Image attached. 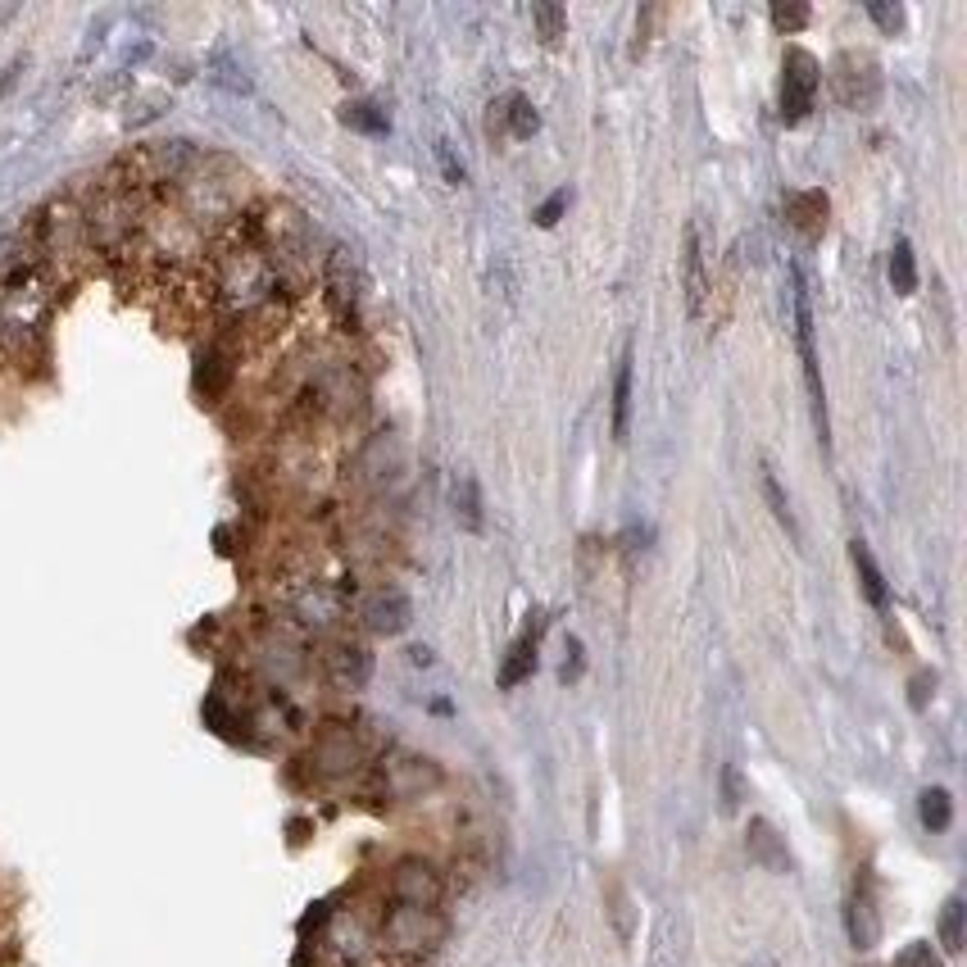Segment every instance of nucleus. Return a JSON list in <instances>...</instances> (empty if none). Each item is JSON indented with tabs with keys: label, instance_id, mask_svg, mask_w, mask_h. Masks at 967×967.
I'll use <instances>...</instances> for the list:
<instances>
[{
	"label": "nucleus",
	"instance_id": "nucleus-14",
	"mask_svg": "<svg viewBox=\"0 0 967 967\" xmlns=\"http://www.w3.org/2000/svg\"><path fill=\"white\" fill-rule=\"evenodd\" d=\"M368 672H373V659H368L364 645H341V650L332 654V677L341 681V686H364Z\"/></svg>",
	"mask_w": 967,
	"mask_h": 967
},
{
	"label": "nucleus",
	"instance_id": "nucleus-22",
	"mask_svg": "<svg viewBox=\"0 0 967 967\" xmlns=\"http://www.w3.org/2000/svg\"><path fill=\"white\" fill-rule=\"evenodd\" d=\"M890 967H945V958L936 954V949L927 945V940H913V945H904L895 954V963Z\"/></svg>",
	"mask_w": 967,
	"mask_h": 967
},
{
	"label": "nucleus",
	"instance_id": "nucleus-2",
	"mask_svg": "<svg viewBox=\"0 0 967 967\" xmlns=\"http://www.w3.org/2000/svg\"><path fill=\"white\" fill-rule=\"evenodd\" d=\"M831 96L845 109H872L881 100V64L868 50H840L831 60Z\"/></svg>",
	"mask_w": 967,
	"mask_h": 967
},
{
	"label": "nucleus",
	"instance_id": "nucleus-26",
	"mask_svg": "<svg viewBox=\"0 0 967 967\" xmlns=\"http://www.w3.org/2000/svg\"><path fill=\"white\" fill-rule=\"evenodd\" d=\"M563 205H568V191H554V196L545 200L541 209H536V223H541V227H554V223H559V214H563Z\"/></svg>",
	"mask_w": 967,
	"mask_h": 967
},
{
	"label": "nucleus",
	"instance_id": "nucleus-8",
	"mask_svg": "<svg viewBox=\"0 0 967 967\" xmlns=\"http://www.w3.org/2000/svg\"><path fill=\"white\" fill-rule=\"evenodd\" d=\"M845 931H849V945L854 949H872L881 940V913L868 890H859V886H854V895L845 904Z\"/></svg>",
	"mask_w": 967,
	"mask_h": 967
},
{
	"label": "nucleus",
	"instance_id": "nucleus-27",
	"mask_svg": "<svg viewBox=\"0 0 967 967\" xmlns=\"http://www.w3.org/2000/svg\"><path fill=\"white\" fill-rule=\"evenodd\" d=\"M736 800H741V772L727 768V772H722V804H727V809H736Z\"/></svg>",
	"mask_w": 967,
	"mask_h": 967
},
{
	"label": "nucleus",
	"instance_id": "nucleus-13",
	"mask_svg": "<svg viewBox=\"0 0 967 967\" xmlns=\"http://www.w3.org/2000/svg\"><path fill=\"white\" fill-rule=\"evenodd\" d=\"M532 672H536V632H527V636H518L514 650H509V659H504L500 686H504V691H514L518 681H527Z\"/></svg>",
	"mask_w": 967,
	"mask_h": 967
},
{
	"label": "nucleus",
	"instance_id": "nucleus-1",
	"mask_svg": "<svg viewBox=\"0 0 967 967\" xmlns=\"http://www.w3.org/2000/svg\"><path fill=\"white\" fill-rule=\"evenodd\" d=\"M790 287H795V346H800L804 359V382H809V400H813V423H818V441L822 450L831 445V423H827V386H822V368H818V346H813V305H809V287H804L800 268L790 273Z\"/></svg>",
	"mask_w": 967,
	"mask_h": 967
},
{
	"label": "nucleus",
	"instance_id": "nucleus-24",
	"mask_svg": "<svg viewBox=\"0 0 967 967\" xmlns=\"http://www.w3.org/2000/svg\"><path fill=\"white\" fill-rule=\"evenodd\" d=\"M868 19L877 23L881 32H890V37L904 28V10H899V5H886V0H868Z\"/></svg>",
	"mask_w": 967,
	"mask_h": 967
},
{
	"label": "nucleus",
	"instance_id": "nucleus-17",
	"mask_svg": "<svg viewBox=\"0 0 967 967\" xmlns=\"http://www.w3.org/2000/svg\"><path fill=\"white\" fill-rule=\"evenodd\" d=\"M504 123H509V137L527 141L536 128H541V114H536V105L527 96H509L504 100Z\"/></svg>",
	"mask_w": 967,
	"mask_h": 967
},
{
	"label": "nucleus",
	"instance_id": "nucleus-6",
	"mask_svg": "<svg viewBox=\"0 0 967 967\" xmlns=\"http://www.w3.org/2000/svg\"><path fill=\"white\" fill-rule=\"evenodd\" d=\"M395 904H418V908H436V899H441V881H436V872L427 868V863L418 859H405L400 868H395Z\"/></svg>",
	"mask_w": 967,
	"mask_h": 967
},
{
	"label": "nucleus",
	"instance_id": "nucleus-11",
	"mask_svg": "<svg viewBox=\"0 0 967 967\" xmlns=\"http://www.w3.org/2000/svg\"><path fill=\"white\" fill-rule=\"evenodd\" d=\"M632 432V355H622L613 377V441H627Z\"/></svg>",
	"mask_w": 967,
	"mask_h": 967
},
{
	"label": "nucleus",
	"instance_id": "nucleus-29",
	"mask_svg": "<svg viewBox=\"0 0 967 967\" xmlns=\"http://www.w3.org/2000/svg\"><path fill=\"white\" fill-rule=\"evenodd\" d=\"M922 700H927V677L913 681V704H922Z\"/></svg>",
	"mask_w": 967,
	"mask_h": 967
},
{
	"label": "nucleus",
	"instance_id": "nucleus-25",
	"mask_svg": "<svg viewBox=\"0 0 967 967\" xmlns=\"http://www.w3.org/2000/svg\"><path fill=\"white\" fill-rule=\"evenodd\" d=\"M772 23H777L781 32H800L804 23H809V5H786V0H777V5H772Z\"/></svg>",
	"mask_w": 967,
	"mask_h": 967
},
{
	"label": "nucleus",
	"instance_id": "nucleus-12",
	"mask_svg": "<svg viewBox=\"0 0 967 967\" xmlns=\"http://www.w3.org/2000/svg\"><path fill=\"white\" fill-rule=\"evenodd\" d=\"M849 559H854V568H859V582H863V595H868V604L886 609L890 591H886V577H881V568H877V559H872L868 541H854V545H849Z\"/></svg>",
	"mask_w": 967,
	"mask_h": 967
},
{
	"label": "nucleus",
	"instance_id": "nucleus-18",
	"mask_svg": "<svg viewBox=\"0 0 967 967\" xmlns=\"http://www.w3.org/2000/svg\"><path fill=\"white\" fill-rule=\"evenodd\" d=\"M963 918H967V908L963 899H945V908H940V945H945V954H963Z\"/></svg>",
	"mask_w": 967,
	"mask_h": 967
},
{
	"label": "nucleus",
	"instance_id": "nucleus-5",
	"mask_svg": "<svg viewBox=\"0 0 967 967\" xmlns=\"http://www.w3.org/2000/svg\"><path fill=\"white\" fill-rule=\"evenodd\" d=\"M409 618H414V604H409L405 591H395V586L377 591L373 600L364 604V622L373 627L377 636H400L409 627Z\"/></svg>",
	"mask_w": 967,
	"mask_h": 967
},
{
	"label": "nucleus",
	"instance_id": "nucleus-9",
	"mask_svg": "<svg viewBox=\"0 0 967 967\" xmlns=\"http://www.w3.org/2000/svg\"><path fill=\"white\" fill-rule=\"evenodd\" d=\"M704 300H709V277H704V250H700V227H686V309L691 318L704 314Z\"/></svg>",
	"mask_w": 967,
	"mask_h": 967
},
{
	"label": "nucleus",
	"instance_id": "nucleus-4",
	"mask_svg": "<svg viewBox=\"0 0 967 967\" xmlns=\"http://www.w3.org/2000/svg\"><path fill=\"white\" fill-rule=\"evenodd\" d=\"M382 940L386 949L405 958H418L441 940V918H436V908H418V904H395L391 918L382 927Z\"/></svg>",
	"mask_w": 967,
	"mask_h": 967
},
{
	"label": "nucleus",
	"instance_id": "nucleus-3",
	"mask_svg": "<svg viewBox=\"0 0 967 967\" xmlns=\"http://www.w3.org/2000/svg\"><path fill=\"white\" fill-rule=\"evenodd\" d=\"M818 87H822V64L813 60L809 50L790 46L786 60H781V119L786 123L809 119L813 100H818Z\"/></svg>",
	"mask_w": 967,
	"mask_h": 967
},
{
	"label": "nucleus",
	"instance_id": "nucleus-10",
	"mask_svg": "<svg viewBox=\"0 0 967 967\" xmlns=\"http://www.w3.org/2000/svg\"><path fill=\"white\" fill-rule=\"evenodd\" d=\"M745 845H750V859H759L763 868H772V872H786L790 868V854H786V845H781V836L772 831V822L754 818L750 822V836H745Z\"/></svg>",
	"mask_w": 967,
	"mask_h": 967
},
{
	"label": "nucleus",
	"instance_id": "nucleus-15",
	"mask_svg": "<svg viewBox=\"0 0 967 967\" xmlns=\"http://www.w3.org/2000/svg\"><path fill=\"white\" fill-rule=\"evenodd\" d=\"M918 813H922V827L927 831H949V822H954V800H949V790L945 786L922 790Z\"/></svg>",
	"mask_w": 967,
	"mask_h": 967
},
{
	"label": "nucleus",
	"instance_id": "nucleus-28",
	"mask_svg": "<svg viewBox=\"0 0 967 967\" xmlns=\"http://www.w3.org/2000/svg\"><path fill=\"white\" fill-rule=\"evenodd\" d=\"M436 155H441V168H445V178H450L454 187H459V182H464V164H459V159L450 155V146H441V150H436Z\"/></svg>",
	"mask_w": 967,
	"mask_h": 967
},
{
	"label": "nucleus",
	"instance_id": "nucleus-19",
	"mask_svg": "<svg viewBox=\"0 0 967 967\" xmlns=\"http://www.w3.org/2000/svg\"><path fill=\"white\" fill-rule=\"evenodd\" d=\"M454 514L464 518L468 532H482V495H477L473 477H464V482L454 486Z\"/></svg>",
	"mask_w": 967,
	"mask_h": 967
},
{
	"label": "nucleus",
	"instance_id": "nucleus-7",
	"mask_svg": "<svg viewBox=\"0 0 967 967\" xmlns=\"http://www.w3.org/2000/svg\"><path fill=\"white\" fill-rule=\"evenodd\" d=\"M786 223L804 241H818L827 232V196L822 191H790L786 196Z\"/></svg>",
	"mask_w": 967,
	"mask_h": 967
},
{
	"label": "nucleus",
	"instance_id": "nucleus-16",
	"mask_svg": "<svg viewBox=\"0 0 967 967\" xmlns=\"http://www.w3.org/2000/svg\"><path fill=\"white\" fill-rule=\"evenodd\" d=\"M890 287L899 296H913L918 291V259H913L908 241H895V250H890Z\"/></svg>",
	"mask_w": 967,
	"mask_h": 967
},
{
	"label": "nucleus",
	"instance_id": "nucleus-20",
	"mask_svg": "<svg viewBox=\"0 0 967 967\" xmlns=\"http://www.w3.org/2000/svg\"><path fill=\"white\" fill-rule=\"evenodd\" d=\"M532 23H536L545 46H559V41L568 37V14H563L559 5H532Z\"/></svg>",
	"mask_w": 967,
	"mask_h": 967
},
{
	"label": "nucleus",
	"instance_id": "nucleus-21",
	"mask_svg": "<svg viewBox=\"0 0 967 967\" xmlns=\"http://www.w3.org/2000/svg\"><path fill=\"white\" fill-rule=\"evenodd\" d=\"M341 119L350 123V128H364V132H386V114L377 105H368V100H355V105H346V114Z\"/></svg>",
	"mask_w": 967,
	"mask_h": 967
},
{
	"label": "nucleus",
	"instance_id": "nucleus-23",
	"mask_svg": "<svg viewBox=\"0 0 967 967\" xmlns=\"http://www.w3.org/2000/svg\"><path fill=\"white\" fill-rule=\"evenodd\" d=\"M763 491H768V504H772V514H777V523L786 527L790 536L800 532V527H795V514H790V504H786V495H781V486H777V477H772V473H763Z\"/></svg>",
	"mask_w": 967,
	"mask_h": 967
}]
</instances>
